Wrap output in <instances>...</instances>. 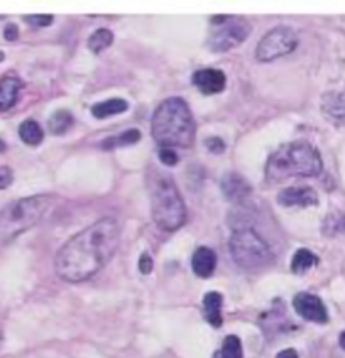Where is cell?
I'll use <instances>...</instances> for the list:
<instances>
[{
  "mask_svg": "<svg viewBox=\"0 0 345 358\" xmlns=\"http://www.w3.org/2000/svg\"><path fill=\"white\" fill-rule=\"evenodd\" d=\"M120 242L115 218L97 220L61 247L56 255V274L66 282H83L111 262Z\"/></svg>",
  "mask_w": 345,
  "mask_h": 358,
  "instance_id": "obj_1",
  "label": "cell"
},
{
  "mask_svg": "<svg viewBox=\"0 0 345 358\" xmlns=\"http://www.w3.org/2000/svg\"><path fill=\"white\" fill-rule=\"evenodd\" d=\"M153 137L161 148L190 149L195 142V120L188 103L180 96L161 101L151 122Z\"/></svg>",
  "mask_w": 345,
  "mask_h": 358,
  "instance_id": "obj_2",
  "label": "cell"
},
{
  "mask_svg": "<svg viewBox=\"0 0 345 358\" xmlns=\"http://www.w3.org/2000/svg\"><path fill=\"white\" fill-rule=\"evenodd\" d=\"M323 169L322 156L304 141L290 142L271 154L266 164V179L281 182L290 178H314Z\"/></svg>",
  "mask_w": 345,
  "mask_h": 358,
  "instance_id": "obj_3",
  "label": "cell"
},
{
  "mask_svg": "<svg viewBox=\"0 0 345 358\" xmlns=\"http://www.w3.org/2000/svg\"><path fill=\"white\" fill-rule=\"evenodd\" d=\"M58 196L36 194L14 201L0 213V242H10L22 231L32 229L52 210Z\"/></svg>",
  "mask_w": 345,
  "mask_h": 358,
  "instance_id": "obj_4",
  "label": "cell"
},
{
  "mask_svg": "<svg viewBox=\"0 0 345 358\" xmlns=\"http://www.w3.org/2000/svg\"><path fill=\"white\" fill-rule=\"evenodd\" d=\"M153 220L161 230L176 231L186 222V206L173 179L161 178L151 193Z\"/></svg>",
  "mask_w": 345,
  "mask_h": 358,
  "instance_id": "obj_5",
  "label": "cell"
},
{
  "mask_svg": "<svg viewBox=\"0 0 345 358\" xmlns=\"http://www.w3.org/2000/svg\"><path fill=\"white\" fill-rule=\"evenodd\" d=\"M230 254L239 267L255 271L273 264L274 255L267 242L254 229H237L230 237Z\"/></svg>",
  "mask_w": 345,
  "mask_h": 358,
  "instance_id": "obj_6",
  "label": "cell"
},
{
  "mask_svg": "<svg viewBox=\"0 0 345 358\" xmlns=\"http://www.w3.org/2000/svg\"><path fill=\"white\" fill-rule=\"evenodd\" d=\"M213 31L210 32L209 48L215 52H225L237 48L244 41L249 38L251 24L244 17H227V15H217L212 17Z\"/></svg>",
  "mask_w": 345,
  "mask_h": 358,
  "instance_id": "obj_7",
  "label": "cell"
},
{
  "mask_svg": "<svg viewBox=\"0 0 345 358\" xmlns=\"http://www.w3.org/2000/svg\"><path fill=\"white\" fill-rule=\"evenodd\" d=\"M298 46V36L288 26H278L262 36L255 48V59L261 63H269L293 52Z\"/></svg>",
  "mask_w": 345,
  "mask_h": 358,
  "instance_id": "obj_8",
  "label": "cell"
},
{
  "mask_svg": "<svg viewBox=\"0 0 345 358\" xmlns=\"http://www.w3.org/2000/svg\"><path fill=\"white\" fill-rule=\"evenodd\" d=\"M293 308L307 321H314V323L320 324H325L328 321V313L323 301L318 296L310 294V292H298L293 299Z\"/></svg>",
  "mask_w": 345,
  "mask_h": 358,
  "instance_id": "obj_9",
  "label": "cell"
},
{
  "mask_svg": "<svg viewBox=\"0 0 345 358\" xmlns=\"http://www.w3.org/2000/svg\"><path fill=\"white\" fill-rule=\"evenodd\" d=\"M278 203L283 206H316L318 194L310 186H290L278 194Z\"/></svg>",
  "mask_w": 345,
  "mask_h": 358,
  "instance_id": "obj_10",
  "label": "cell"
},
{
  "mask_svg": "<svg viewBox=\"0 0 345 358\" xmlns=\"http://www.w3.org/2000/svg\"><path fill=\"white\" fill-rule=\"evenodd\" d=\"M220 188L223 196L232 203H242L253 194L249 181L237 173H229L222 178Z\"/></svg>",
  "mask_w": 345,
  "mask_h": 358,
  "instance_id": "obj_11",
  "label": "cell"
},
{
  "mask_svg": "<svg viewBox=\"0 0 345 358\" xmlns=\"http://www.w3.org/2000/svg\"><path fill=\"white\" fill-rule=\"evenodd\" d=\"M193 85L197 87L203 95H217L225 90L227 78L220 70H213V68H205V70L197 71L193 75Z\"/></svg>",
  "mask_w": 345,
  "mask_h": 358,
  "instance_id": "obj_12",
  "label": "cell"
},
{
  "mask_svg": "<svg viewBox=\"0 0 345 358\" xmlns=\"http://www.w3.org/2000/svg\"><path fill=\"white\" fill-rule=\"evenodd\" d=\"M192 267L198 278H210L215 272V267H217V254L209 247H200V249L195 250Z\"/></svg>",
  "mask_w": 345,
  "mask_h": 358,
  "instance_id": "obj_13",
  "label": "cell"
},
{
  "mask_svg": "<svg viewBox=\"0 0 345 358\" xmlns=\"http://www.w3.org/2000/svg\"><path fill=\"white\" fill-rule=\"evenodd\" d=\"M22 90V80L15 75H7L0 80V110H9L15 105Z\"/></svg>",
  "mask_w": 345,
  "mask_h": 358,
  "instance_id": "obj_14",
  "label": "cell"
},
{
  "mask_svg": "<svg viewBox=\"0 0 345 358\" xmlns=\"http://www.w3.org/2000/svg\"><path fill=\"white\" fill-rule=\"evenodd\" d=\"M222 304L223 298L220 292L217 291L206 292L205 298H203V316H205V320L209 321V324H212L213 328H220L223 323Z\"/></svg>",
  "mask_w": 345,
  "mask_h": 358,
  "instance_id": "obj_15",
  "label": "cell"
},
{
  "mask_svg": "<svg viewBox=\"0 0 345 358\" xmlns=\"http://www.w3.org/2000/svg\"><path fill=\"white\" fill-rule=\"evenodd\" d=\"M129 103L122 99H111L100 101V103H95L92 107V115L95 119H107L111 115H117V113L127 112Z\"/></svg>",
  "mask_w": 345,
  "mask_h": 358,
  "instance_id": "obj_16",
  "label": "cell"
},
{
  "mask_svg": "<svg viewBox=\"0 0 345 358\" xmlns=\"http://www.w3.org/2000/svg\"><path fill=\"white\" fill-rule=\"evenodd\" d=\"M20 141L26 142L27 145H39L44 139V132L36 120H24L19 125Z\"/></svg>",
  "mask_w": 345,
  "mask_h": 358,
  "instance_id": "obj_17",
  "label": "cell"
},
{
  "mask_svg": "<svg viewBox=\"0 0 345 358\" xmlns=\"http://www.w3.org/2000/svg\"><path fill=\"white\" fill-rule=\"evenodd\" d=\"M141 141V132L137 129L125 130V132L119 134V136H112L108 139L101 142V149L104 150H112L117 148H125V145H132L136 142Z\"/></svg>",
  "mask_w": 345,
  "mask_h": 358,
  "instance_id": "obj_18",
  "label": "cell"
},
{
  "mask_svg": "<svg viewBox=\"0 0 345 358\" xmlns=\"http://www.w3.org/2000/svg\"><path fill=\"white\" fill-rule=\"evenodd\" d=\"M318 264V257L308 249H300L296 250L293 255V260H291V271L295 274H304V272L310 271L311 267H315Z\"/></svg>",
  "mask_w": 345,
  "mask_h": 358,
  "instance_id": "obj_19",
  "label": "cell"
},
{
  "mask_svg": "<svg viewBox=\"0 0 345 358\" xmlns=\"http://www.w3.org/2000/svg\"><path fill=\"white\" fill-rule=\"evenodd\" d=\"M323 110L327 115L332 117V119L345 120V96L337 95V93L325 95Z\"/></svg>",
  "mask_w": 345,
  "mask_h": 358,
  "instance_id": "obj_20",
  "label": "cell"
},
{
  "mask_svg": "<svg viewBox=\"0 0 345 358\" xmlns=\"http://www.w3.org/2000/svg\"><path fill=\"white\" fill-rule=\"evenodd\" d=\"M73 125V117L68 110H58L50 117V122H48V127H50L51 134L55 136H63L64 132H68Z\"/></svg>",
  "mask_w": 345,
  "mask_h": 358,
  "instance_id": "obj_21",
  "label": "cell"
},
{
  "mask_svg": "<svg viewBox=\"0 0 345 358\" xmlns=\"http://www.w3.org/2000/svg\"><path fill=\"white\" fill-rule=\"evenodd\" d=\"M112 43H113L112 31L99 29V31L93 32V34L90 36V39H88V50H90L92 52H95V55H99V52L107 50V48H111Z\"/></svg>",
  "mask_w": 345,
  "mask_h": 358,
  "instance_id": "obj_22",
  "label": "cell"
},
{
  "mask_svg": "<svg viewBox=\"0 0 345 358\" xmlns=\"http://www.w3.org/2000/svg\"><path fill=\"white\" fill-rule=\"evenodd\" d=\"M242 343L239 340V336L229 335L225 340H223L222 348L215 353V358H242Z\"/></svg>",
  "mask_w": 345,
  "mask_h": 358,
  "instance_id": "obj_23",
  "label": "cell"
},
{
  "mask_svg": "<svg viewBox=\"0 0 345 358\" xmlns=\"http://www.w3.org/2000/svg\"><path fill=\"white\" fill-rule=\"evenodd\" d=\"M24 20L34 27H48L51 26L55 17H52V15H26Z\"/></svg>",
  "mask_w": 345,
  "mask_h": 358,
  "instance_id": "obj_24",
  "label": "cell"
},
{
  "mask_svg": "<svg viewBox=\"0 0 345 358\" xmlns=\"http://www.w3.org/2000/svg\"><path fill=\"white\" fill-rule=\"evenodd\" d=\"M160 159L164 166H176L178 164V154L174 149L161 148L160 149Z\"/></svg>",
  "mask_w": 345,
  "mask_h": 358,
  "instance_id": "obj_25",
  "label": "cell"
},
{
  "mask_svg": "<svg viewBox=\"0 0 345 358\" xmlns=\"http://www.w3.org/2000/svg\"><path fill=\"white\" fill-rule=\"evenodd\" d=\"M205 145L206 149L213 154H222L223 150H225V142L218 139V137H209V139L205 141Z\"/></svg>",
  "mask_w": 345,
  "mask_h": 358,
  "instance_id": "obj_26",
  "label": "cell"
},
{
  "mask_svg": "<svg viewBox=\"0 0 345 358\" xmlns=\"http://www.w3.org/2000/svg\"><path fill=\"white\" fill-rule=\"evenodd\" d=\"M12 181H14V173H12V169L7 168V166H2V168H0V189L9 188Z\"/></svg>",
  "mask_w": 345,
  "mask_h": 358,
  "instance_id": "obj_27",
  "label": "cell"
},
{
  "mask_svg": "<svg viewBox=\"0 0 345 358\" xmlns=\"http://www.w3.org/2000/svg\"><path fill=\"white\" fill-rule=\"evenodd\" d=\"M139 271H141V274H151V271H153V259H151V255L148 254V252H144V254L141 255V259H139Z\"/></svg>",
  "mask_w": 345,
  "mask_h": 358,
  "instance_id": "obj_28",
  "label": "cell"
},
{
  "mask_svg": "<svg viewBox=\"0 0 345 358\" xmlns=\"http://www.w3.org/2000/svg\"><path fill=\"white\" fill-rule=\"evenodd\" d=\"M3 36H6L7 41H15L19 38V29L15 24H7L6 29H3Z\"/></svg>",
  "mask_w": 345,
  "mask_h": 358,
  "instance_id": "obj_29",
  "label": "cell"
},
{
  "mask_svg": "<svg viewBox=\"0 0 345 358\" xmlns=\"http://www.w3.org/2000/svg\"><path fill=\"white\" fill-rule=\"evenodd\" d=\"M276 358H298V353H296V350L293 348H286L283 350V352H279Z\"/></svg>",
  "mask_w": 345,
  "mask_h": 358,
  "instance_id": "obj_30",
  "label": "cell"
},
{
  "mask_svg": "<svg viewBox=\"0 0 345 358\" xmlns=\"http://www.w3.org/2000/svg\"><path fill=\"white\" fill-rule=\"evenodd\" d=\"M339 343H340V347H342V348L345 350V331H342V335H340Z\"/></svg>",
  "mask_w": 345,
  "mask_h": 358,
  "instance_id": "obj_31",
  "label": "cell"
},
{
  "mask_svg": "<svg viewBox=\"0 0 345 358\" xmlns=\"http://www.w3.org/2000/svg\"><path fill=\"white\" fill-rule=\"evenodd\" d=\"M7 148H6V144H3V141H0V152H3V150H6Z\"/></svg>",
  "mask_w": 345,
  "mask_h": 358,
  "instance_id": "obj_32",
  "label": "cell"
},
{
  "mask_svg": "<svg viewBox=\"0 0 345 358\" xmlns=\"http://www.w3.org/2000/svg\"><path fill=\"white\" fill-rule=\"evenodd\" d=\"M3 59H6V55H3V52L2 51H0V63H2V61Z\"/></svg>",
  "mask_w": 345,
  "mask_h": 358,
  "instance_id": "obj_33",
  "label": "cell"
},
{
  "mask_svg": "<svg viewBox=\"0 0 345 358\" xmlns=\"http://www.w3.org/2000/svg\"><path fill=\"white\" fill-rule=\"evenodd\" d=\"M0 345H2V335H0Z\"/></svg>",
  "mask_w": 345,
  "mask_h": 358,
  "instance_id": "obj_34",
  "label": "cell"
}]
</instances>
